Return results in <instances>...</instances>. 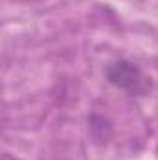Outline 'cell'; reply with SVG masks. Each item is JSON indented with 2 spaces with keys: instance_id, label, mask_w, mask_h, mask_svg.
Wrapping results in <instances>:
<instances>
[{
  "instance_id": "obj_1",
  "label": "cell",
  "mask_w": 158,
  "mask_h": 160,
  "mask_svg": "<svg viewBox=\"0 0 158 160\" xmlns=\"http://www.w3.org/2000/svg\"><path fill=\"white\" fill-rule=\"evenodd\" d=\"M106 78L112 86L123 89L125 93L132 97H145L153 88L151 78L136 63L126 62V60L110 63L106 67Z\"/></svg>"
}]
</instances>
